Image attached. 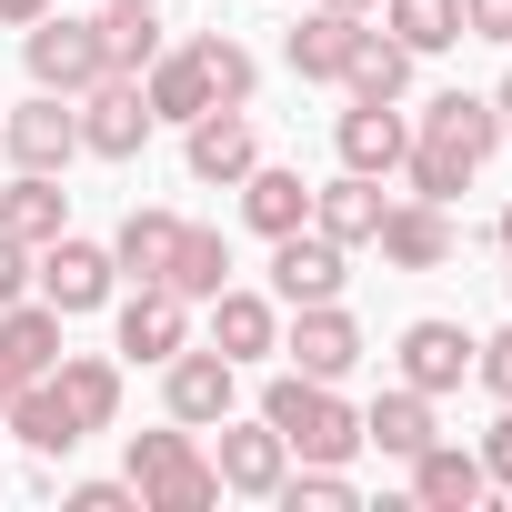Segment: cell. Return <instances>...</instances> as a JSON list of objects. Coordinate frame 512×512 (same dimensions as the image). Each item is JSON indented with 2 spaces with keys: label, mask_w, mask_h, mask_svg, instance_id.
<instances>
[{
  "label": "cell",
  "mask_w": 512,
  "mask_h": 512,
  "mask_svg": "<svg viewBox=\"0 0 512 512\" xmlns=\"http://www.w3.org/2000/svg\"><path fill=\"white\" fill-rule=\"evenodd\" d=\"M262 422L292 442V462H352V452H362V412H352L332 382H312V372H282V382L262 392Z\"/></svg>",
  "instance_id": "1"
},
{
  "label": "cell",
  "mask_w": 512,
  "mask_h": 512,
  "mask_svg": "<svg viewBox=\"0 0 512 512\" xmlns=\"http://www.w3.org/2000/svg\"><path fill=\"white\" fill-rule=\"evenodd\" d=\"M131 492H141V512H211L221 472H211L201 432L171 422V432H131Z\"/></svg>",
  "instance_id": "2"
},
{
  "label": "cell",
  "mask_w": 512,
  "mask_h": 512,
  "mask_svg": "<svg viewBox=\"0 0 512 512\" xmlns=\"http://www.w3.org/2000/svg\"><path fill=\"white\" fill-rule=\"evenodd\" d=\"M21 71H31V91H61V101H81V91L111 71V51H101V21H81V11H41V21L21 31Z\"/></svg>",
  "instance_id": "3"
},
{
  "label": "cell",
  "mask_w": 512,
  "mask_h": 512,
  "mask_svg": "<svg viewBox=\"0 0 512 512\" xmlns=\"http://www.w3.org/2000/svg\"><path fill=\"white\" fill-rule=\"evenodd\" d=\"M31 292L61 312V322H81V312H101L111 292H121V262H111V241H81V231H61V241H41V262H31Z\"/></svg>",
  "instance_id": "4"
},
{
  "label": "cell",
  "mask_w": 512,
  "mask_h": 512,
  "mask_svg": "<svg viewBox=\"0 0 512 512\" xmlns=\"http://www.w3.org/2000/svg\"><path fill=\"white\" fill-rule=\"evenodd\" d=\"M151 131H161V121H151V101H141L131 71H101V81L81 91V151H91V161H141Z\"/></svg>",
  "instance_id": "5"
},
{
  "label": "cell",
  "mask_w": 512,
  "mask_h": 512,
  "mask_svg": "<svg viewBox=\"0 0 512 512\" xmlns=\"http://www.w3.org/2000/svg\"><path fill=\"white\" fill-rule=\"evenodd\" d=\"M0 151H11V171H71L81 161V101L31 91L11 121H0Z\"/></svg>",
  "instance_id": "6"
},
{
  "label": "cell",
  "mask_w": 512,
  "mask_h": 512,
  "mask_svg": "<svg viewBox=\"0 0 512 512\" xmlns=\"http://www.w3.org/2000/svg\"><path fill=\"white\" fill-rule=\"evenodd\" d=\"M231 402H241V362H221L211 342H201V352L181 342V352L161 362V412H171V422H191V432H211V422H221Z\"/></svg>",
  "instance_id": "7"
},
{
  "label": "cell",
  "mask_w": 512,
  "mask_h": 512,
  "mask_svg": "<svg viewBox=\"0 0 512 512\" xmlns=\"http://www.w3.org/2000/svg\"><path fill=\"white\" fill-rule=\"evenodd\" d=\"M211 432H221V452H211L221 492H241V502H272V492H282V472H292V442H282L262 412H251V422H231V412H221Z\"/></svg>",
  "instance_id": "8"
},
{
  "label": "cell",
  "mask_w": 512,
  "mask_h": 512,
  "mask_svg": "<svg viewBox=\"0 0 512 512\" xmlns=\"http://www.w3.org/2000/svg\"><path fill=\"white\" fill-rule=\"evenodd\" d=\"M412 141H432V151H452L462 171H482V161L502 151V111H492V91H432L422 121H412Z\"/></svg>",
  "instance_id": "9"
},
{
  "label": "cell",
  "mask_w": 512,
  "mask_h": 512,
  "mask_svg": "<svg viewBox=\"0 0 512 512\" xmlns=\"http://www.w3.org/2000/svg\"><path fill=\"white\" fill-rule=\"evenodd\" d=\"M282 352H292V372H312V382H342L372 342H362V322L342 312V302H292V322H282Z\"/></svg>",
  "instance_id": "10"
},
{
  "label": "cell",
  "mask_w": 512,
  "mask_h": 512,
  "mask_svg": "<svg viewBox=\"0 0 512 512\" xmlns=\"http://www.w3.org/2000/svg\"><path fill=\"white\" fill-rule=\"evenodd\" d=\"M342 262H352V251H342L332 231H312V221L282 231V241H272V302H282V312H292V302H342V282H352Z\"/></svg>",
  "instance_id": "11"
},
{
  "label": "cell",
  "mask_w": 512,
  "mask_h": 512,
  "mask_svg": "<svg viewBox=\"0 0 512 512\" xmlns=\"http://www.w3.org/2000/svg\"><path fill=\"white\" fill-rule=\"evenodd\" d=\"M392 362H402V382H412V392H432V402H442V392H462V382H472V332H462V322H442V312H432V322H402Z\"/></svg>",
  "instance_id": "12"
},
{
  "label": "cell",
  "mask_w": 512,
  "mask_h": 512,
  "mask_svg": "<svg viewBox=\"0 0 512 512\" xmlns=\"http://www.w3.org/2000/svg\"><path fill=\"white\" fill-rule=\"evenodd\" d=\"M181 161H191V181L231 191L251 161H262V131H251V111H201V121H181Z\"/></svg>",
  "instance_id": "13"
},
{
  "label": "cell",
  "mask_w": 512,
  "mask_h": 512,
  "mask_svg": "<svg viewBox=\"0 0 512 512\" xmlns=\"http://www.w3.org/2000/svg\"><path fill=\"white\" fill-rule=\"evenodd\" d=\"M332 151H342V171H372V181H392V171H402V151H412V121H402V101H352V111L332 121Z\"/></svg>",
  "instance_id": "14"
},
{
  "label": "cell",
  "mask_w": 512,
  "mask_h": 512,
  "mask_svg": "<svg viewBox=\"0 0 512 512\" xmlns=\"http://www.w3.org/2000/svg\"><path fill=\"white\" fill-rule=\"evenodd\" d=\"M191 342V302L171 292V282H131V302H121V362H171Z\"/></svg>",
  "instance_id": "15"
},
{
  "label": "cell",
  "mask_w": 512,
  "mask_h": 512,
  "mask_svg": "<svg viewBox=\"0 0 512 512\" xmlns=\"http://www.w3.org/2000/svg\"><path fill=\"white\" fill-rule=\"evenodd\" d=\"M211 352L241 362V372H251V362H272V352H282V302H272V292H231V282H221V292H211Z\"/></svg>",
  "instance_id": "16"
},
{
  "label": "cell",
  "mask_w": 512,
  "mask_h": 512,
  "mask_svg": "<svg viewBox=\"0 0 512 512\" xmlns=\"http://www.w3.org/2000/svg\"><path fill=\"white\" fill-rule=\"evenodd\" d=\"M372 251H382L392 272H442V262H452V221H442V201H412V191H402V201L382 211Z\"/></svg>",
  "instance_id": "17"
},
{
  "label": "cell",
  "mask_w": 512,
  "mask_h": 512,
  "mask_svg": "<svg viewBox=\"0 0 512 512\" xmlns=\"http://www.w3.org/2000/svg\"><path fill=\"white\" fill-rule=\"evenodd\" d=\"M352 41H362V11H322V0H312V21L282 31V61H292V81H332V91H342Z\"/></svg>",
  "instance_id": "18"
},
{
  "label": "cell",
  "mask_w": 512,
  "mask_h": 512,
  "mask_svg": "<svg viewBox=\"0 0 512 512\" xmlns=\"http://www.w3.org/2000/svg\"><path fill=\"white\" fill-rule=\"evenodd\" d=\"M482 492H492L482 452H462V442H442V432L412 452V502H422V512H472Z\"/></svg>",
  "instance_id": "19"
},
{
  "label": "cell",
  "mask_w": 512,
  "mask_h": 512,
  "mask_svg": "<svg viewBox=\"0 0 512 512\" xmlns=\"http://www.w3.org/2000/svg\"><path fill=\"white\" fill-rule=\"evenodd\" d=\"M231 191H241V221L262 231V241H282V231H302V221H312V181H302V171H282V161H251Z\"/></svg>",
  "instance_id": "20"
},
{
  "label": "cell",
  "mask_w": 512,
  "mask_h": 512,
  "mask_svg": "<svg viewBox=\"0 0 512 512\" xmlns=\"http://www.w3.org/2000/svg\"><path fill=\"white\" fill-rule=\"evenodd\" d=\"M0 422H11V432H21V442H31L41 462H61V452H81V442H91V432H81V412L61 402V382H51V372H41V382H21Z\"/></svg>",
  "instance_id": "21"
},
{
  "label": "cell",
  "mask_w": 512,
  "mask_h": 512,
  "mask_svg": "<svg viewBox=\"0 0 512 512\" xmlns=\"http://www.w3.org/2000/svg\"><path fill=\"white\" fill-rule=\"evenodd\" d=\"M382 211H392V191H382L372 171H342V181H322V191H312V231H332L342 251H362V241L382 231Z\"/></svg>",
  "instance_id": "22"
},
{
  "label": "cell",
  "mask_w": 512,
  "mask_h": 512,
  "mask_svg": "<svg viewBox=\"0 0 512 512\" xmlns=\"http://www.w3.org/2000/svg\"><path fill=\"white\" fill-rule=\"evenodd\" d=\"M422 442H432V392L392 382V392H372V402H362V452H392V462H412Z\"/></svg>",
  "instance_id": "23"
},
{
  "label": "cell",
  "mask_w": 512,
  "mask_h": 512,
  "mask_svg": "<svg viewBox=\"0 0 512 512\" xmlns=\"http://www.w3.org/2000/svg\"><path fill=\"white\" fill-rule=\"evenodd\" d=\"M0 231H11V241H61L71 231V191H61V171H21L11 191H0Z\"/></svg>",
  "instance_id": "24"
},
{
  "label": "cell",
  "mask_w": 512,
  "mask_h": 512,
  "mask_svg": "<svg viewBox=\"0 0 512 512\" xmlns=\"http://www.w3.org/2000/svg\"><path fill=\"white\" fill-rule=\"evenodd\" d=\"M51 382H61V402L81 412V432H111V422H121V362H101V352H61Z\"/></svg>",
  "instance_id": "25"
},
{
  "label": "cell",
  "mask_w": 512,
  "mask_h": 512,
  "mask_svg": "<svg viewBox=\"0 0 512 512\" xmlns=\"http://www.w3.org/2000/svg\"><path fill=\"white\" fill-rule=\"evenodd\" d=\"M171 241H181V211H121V231H111V262H121V282H161L171 272Z\"/></svg>",
  "instance_id": "26"
},
{
  "label": "cell",
  "mask_w": 512,
  "mask_h": 512,
  "mask_svg": "<svg viewBox=\"0 0 512 512\" xmlns=\"http://www.w3.org/2000/svg\"><path fill=\"white\" fill-rule=\"evenodd\" d=\"M0 362H11V372H21V382H41V372H51V362H61V312H51V302H31V292H21V302H11V312H0Z\"/></svg>",
  "instance_id": "27"
},
{
  "label": "cell",
  "mask_w": 512,
  "mask_h": 512,
  "mask_svg": "<svg viewBox=\"0 0 512 512\" xmlns=\"http://www.w3.org/2000/svg\"><path fill=\"white\" fill-rule=\"evenodd\" d=\"M382 11V31L412 51V61H432V51H462V0H372Z\"/></svg>",
  "instance_id": "28"
},
{
  "label": "cell",
  "mask_w": 512,
  "mask_h": 512,
  "mask_svg": "<svg viewBox=\"0 0 512 512\" xmlns=\"http://www.w3.org/2000/svg\"><path fill=\"white\" fill-rule=\"evenodd\" d=\"M181 302H211L221 282H231V241L211 231V221H181V241H171V272H161Z\"/></svg>",
  "instance_id": "29"
},
{
  "label": "cell",
  "mask_w": 512,
  "mask_h": 512,
  "mask_svg": "<svg viewBox=\"0 0 512 512\" xmlns=\"http://www.w3.org/2000/svg\"><path fill=\"white\" fill-rule=\"evenodd\" d=\"M141 101H151V121H201V111H221L191 51H161V61L141 71Z\"/></svg>",
  "instance_id": "30"
},
{
  "label": "cell",
  "mask_w": 512,
  "mask_h": 512,
  "mask_svg": "<svg viewBox=\"0 0 512 512\" xmlns=\"http://www.w3.org/2000/svg\"><path fill=\"white\" fill-rule=\"evenodd\" d=\"M101 51H111V71H151L161 61V0H111L101 11Z\"/></svg>",
  "instance_id": "31"
},
{
  "label": "cell",
  "mask_w": 512,
  "mask_h": 512,
  "mask_svg": "<svg viewBox=\"0 0 512 512\" xmlns=\"http://www.w3.org/2000/svg\"><path fill=\"white\" fill-rule=\"evenodd\" d=\"M191 61H201V81H211V101L221 111H251V91H262V61H251L231 31H201V41H181Z\"/></svg>",
  "instance_id": "32"
},
{
  "label": "cell",
  "mask_w": 512,
  "mask_h": 512,
  "mask_svg": "<svg viewBox=\"0 0 512 512\" xmlns=\"http://www.w3.org/2000/svg\"><path fill=\"white\" fill-rule=\"evenodd\" d=\"M342 91H352V101H402V91H412V51H402L392 31H362V41H352Z\"/></svg>",
  "instance_id": "33"
},
{
  "label": "cell",
  "mask_w": 512,
  "mask_h": 512,
  "mask_svg": "<svg viewBox=\"0 0 512 512\" xmlns=\"http://www.w3.org/2000/svg\"><path fill=\"white\" fill-rule=\"evenodd\" d=\"M272 502H292V512H352L362 492H352V472L342 462H302V472H282V492Z\"/></svg>",
  "instance_id": "34"
},
{
  "label": "cell",
  "mask_w": 512,
  "mask_h": 512,
  "mask_svg": "<svg viewBox=\"0 0 512 512\" xmlns=\"http://www.w3.org/2000/svg\"><path fill=\"white\" fill-rule=\"evenodd\" d=\"M392 181H412V201H442V211H452V201H462V181H472V171H462V161H452V151H432V141H412V151H402V171H392Z\"/></svg>",
  "instance_id": "35"
},
{
  "label": "cell",
  "mask_w": 512,
  "mask_h": 512,
  "mask_svg": "<svg viewBox=\"0 0 512 512\" xmlns=\"http://www.w3.org/2000/svg\"><path fill=\"white\" fill-rule=\"evenodd\" d=\"M472 382H482L492 402H512V332H492V342H472Z\"/></svg>",
  "instance_id": "36"
},
{
  "label": "cell",
  "mask_w": 512,
  "mask_h": 512,
  "mask_svg": "<svg viewBox=\"0 0 512 512\" xmlns=\"http://www.w3.org/2000/svg\"><path fill=\"white\" fill-rule=\"evenodd\" d=\"M61 512H141V492H131V482H71Z\"/></svg>",
  "instance_id": "37"
},
{
  "label": "cell",
  "mask_w": 512,
  "mask_h": 512,
  "mask_svg": "<svg viewBox=\"0 0 512 512\" xmlns=\"http://www.w3.org/2000/svg\"><path fill=\"white\" fill-rule=\"evenodd\" d=\"M31 262H41V251H31V241H11V231H0V312H11V302L31 292Z\"/></svg>",
  "instance_id": "38"
},
{
  "label": "cell",
  "mask_w": 512,
  "mask_h": 512,
  "mask_svg": "<svg viewBox=\"0 0 512 512\" xmlns=\"http://www.w3.org/2000/svg\"><path fill=\"white\" fill-rule=\"evenodd\" d=\"M462 41H512V0H462Z\"/></svg>",
  "instance_id": "39"
},
{
  "label": "cell",
  "mask_w": 512,
  "mask_h": 512,
  "mask_svg": "<svg viewBox=\"0 0 512 512\" xmlns=\"http://www.w3.org/2000/svg\"><path fill=\"white\" fill-rule=\"evenodd\" d=\"M472 452H482V472H492V482L512 492V402H502V422H492V432H482Z\"/></svg>",
  "instance_id": "40"
},
{
  "label": "cell",
  "mask_w": 512,
  "mask_h": 512,
  "mask_svg": "<svg viewBox=\"0 0 512 512\" xmlns=\"http://www.w3.org/2000/svg\"><path fill=\"white\" fill-rule=\"evenodd\" d=\"M41 11H61V0H0V21H11V31H31Z\"/></svg>",
  "instance_id": "41"
},
{
  "label": "cell",
  "mask_w": 512,
  "mask_h": 512,
  "mask_svg": "<svg viewBox=\"0 0 512 512\" xmlns=\"http://www.w3.org/2000/svg\"><path fill=\"white\" fill-rule=\"evenodd\" d=\"M492 111H502V141H512V81H502V91H492Z\"/></svg>",
  "instance_id": "42"
},
{
  "label": "cell",
  "mask_w": 512,
  "mask_h": 512,
  "mask_svg": "<svg viewBox=\"0 0 512 512\" xmlns=\"http://www.w3.org/2000/svg\"><path fill=\"white\" fill-rule=\"evenodd\" d=\"M11 392H21V372H11V362H0V412H11Z\"/></svg>",
  "instance_id": "43"
},
{
  "label": "cell",
  "mask_w": 512,
  "mask_h": 512,
  "mask_svg": "<svg viewBox=\"0 0 512 512\" xmlns=\"http://www.w3.org/2000/svg\"><path fill=\"white\" fill-rule=\"evenodd\" d=\"M492 241H502V251H512V201H502V221H492Z\"/></svg>",
  "instance_id": "44"
},
{
  "label": "cell",
  "mask_w": 512,
  "mask_h": 512,
  "mask_svg": "<svg viewBox=\"0 0 512 512\" xmlns=\"http://www.w3.org/2000/svg\"><path fill=\"white\" fill-rule=\"evenodd\" d=\"M322 11H372V0H322Z\"/></svg>",
  "instance_id": "45"
},
{
  "label": "cell",
  "mask_w": 512,
  "mask_h": 512,
  "mask_svg": "<svg viewBox=\"0 0 512 512\" xmlns=\"http://www.w3.org/2000/svg\"><path fill=\"white\" fill-rule=\"evenodd\" d=\"M502 262H512V251H502ZM502 292H512V272H502Z\"/></svg>",
  "instance_id": "46"
}]
</instances>
